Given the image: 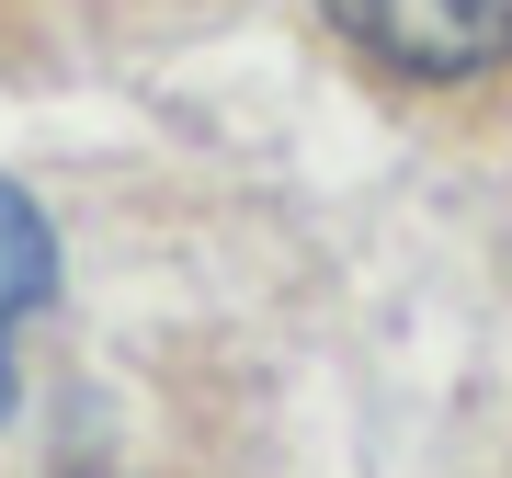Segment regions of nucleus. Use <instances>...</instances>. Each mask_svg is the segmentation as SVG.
I'll return each mask as SVG.
<instances>
[{"instance_id": "obj_2", "label": "nucleus", "mask_w": 512, "mask_h": 478, "mask_svg": "<svg viewBox=\"0 0 512 478\" xmlns=\"http://www.w3.org/2000/svg\"><path fill=\"white\" fill-rule=\"evenodd\" d=\"M57 296V228L35 217V194L0 183V410H12V331Z\"/></svg>"}, {"instance_id": "obj_1", "label": "nucleus", "mask_w": 512, "mask_h": 478, "mask_svg": "<svg viewBox=\"0 0 512 478\" xmlns=\"http://www.w3.org/2000/svg\"><path fill=\"white\" fill-rule=\"evenodd\" d=\"M330 23L399 80H467L512 46V0H330Z\"/></svg>"}]
</instances>
